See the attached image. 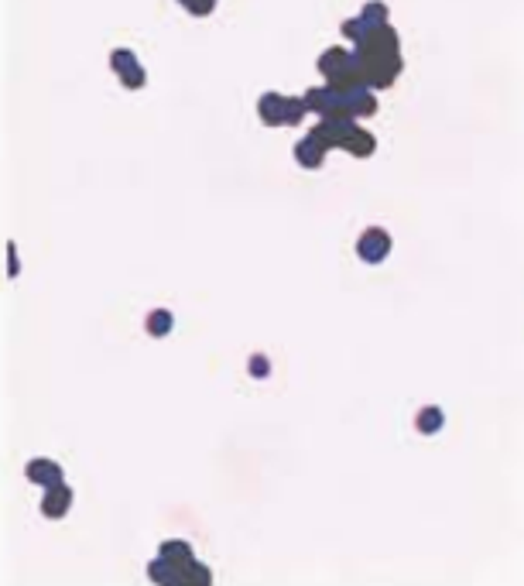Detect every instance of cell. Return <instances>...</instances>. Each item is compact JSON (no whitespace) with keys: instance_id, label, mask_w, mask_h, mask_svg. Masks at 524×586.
Wrapping results in <instances>:
<instances>
[{"instance_id":"cell-1","label":"cell","mask_w":524,"mask_h":586,"mask_svg":"<svg viewBox=\"0 0 524 586\" xmlns=\"http://www.w3.org/2000/svg\"><path fill=\"white\" fill-rule=\"evenodd\" d=\"M357 251H360V257H364V261L377 264V261H384V257H387V251H391V240H387V233H384V230H367V233L360 237Z\"/></svg>"},{"instance_id":"cell-2","label":"cell","mask_w":524,"mask_h":586,"mask_svg":"<svg viewBox=\"0 0 524 586\" xmlns=\"http://www.w3.org/2000/svg\"><path fill=\"white\" fill-rule=\"evenodd\" d=\"M28 480L45 483V487H55V483H62V470L52 460H31L28 463Z\"/></svg>"},{"instance_id":"cell-3","label":"cell","mask_w":524,"mask_h":586,"mask_svg":"<svg viewBox=\"0 0 524 586\" xmlns=\"http://www.w3.org/2000/svg\"><path fill=\"white\" fill-rule=\"evenodd\" d=\"M69 501H73V490H66L62 483H55L48 494H45V504H41V511L48 514V518H62L66 508H69Z\"/></svg>"},{"instance_id":"cell-4","label":"cell","mask_w":524,"mask_h":586,"mask_svg":"<svg viewBox=\"0 0 524 586\" xmlns=\"http://www.w3.org/2000/svg\"><path fill=\"white\" fill-rule=\"evenodd\" d=\"M161 555H165V559H175V562H192V552H188L186 542H165V545H161Z\"/></svg>"},{"instance_id":"cell-5","label":"cell","mask_w":524,"mask_h":586,"mask_svg":"<svg viewBox=\"0 0 524 586\" xmlns=\"http://www.w3.org/2000/svg\"><path fill=\"white\" fill-rule=\"evenodd\" d=\"M172 330V316L168 312H154L148 319V332L151 336H165V332Z\"/></svg>"},{"instance_id":"cell-6","label":"cell","mask_w":524,"mask_h":586,"mask_svg":"<svg viewBox=\"0 0 524 586\" xmlns=\"http://www.w3.org/2000/svg\"><path fill=\"white\" fill-rule=\"evenodd\" d=\"M250 374H254V377H267V360L254 357V360H250Z\"/></svg>"}]
</instances>
